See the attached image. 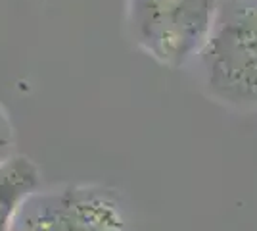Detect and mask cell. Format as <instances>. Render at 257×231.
I'll return each instance as SVG.
<instances>
[{
  "instance_id": "3",
  "label": "cell",
  "mask_w": 257,
  "mask_h": 231,
  "mask_svg": "<svg viewBox=\"0 0 257 231\" xmlns=\"http://www.w3.org/2000/svg\"><path fill=\"white\" fill-rule=\"evenodd\" d=\"M14 231H131V225L117 191L98 183H67L31 193Z\"/></svg>"
},
{
  "instance_id": "5",
  "label": "cell",
  "mask_w": 257,
  "mask_h": 231,
  "mask_svg": "<svg viewBox=\"0 0 257 231\" xmlns=\"http://www.w3.org/2000/svg\"><path fill=\"white\" fill-rule=\"evenodd\" d=\"M16 154V129L10 114L0 102V164Z\"/></svg>"
},
{
  "instance_id": "1",
  "label": "cell",
  "mask_w": 257,
  "mask_h": 231,
  "mask_svg": "<svg viewBox=\"0 0 257 231\" xmlns=\"http://www.w3.org/2000/svg\"><path fill=\"white\" fill-rule=\"evenodd\" d=\"M198 64L211 99L236 110H257V2L221 0Z\"/></svg>"
},
{
  "instance_id": "4",
  "label": "cell",
  "mask_w": 257,
  "mask_h": 231,
  "mask_svg": "<svg viewBox=\"0 0 257 231\" xmlns=\"http://www.w3.org/2000/svg\"><path fill=\"white\" fill-rule=\"evenodd\" d=\"M41 187V172L27 156L14 154L0 164V231H14L25 198Z\"/></svg>"
},
{
  "instance_id": "2",
  "label": "cell",
  "mask_w": 257,
  "mask_h": 231,
  "mask_svg": "<svg viewBox=\"0 0 257 231\" xmlns=\"http://www.w3.org/2000/svg\"><path fill=\"white\" fill-rule=\"evenodd\" d=\"M221 0H125L133 44L169 69L198 58L213 29Z\"/></svg>"
}]
</instances>
